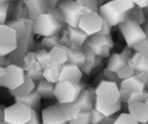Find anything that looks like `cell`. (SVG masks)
Here are the masks:
<instances>
[{
  "label": "cell",
  "mask_w": 148,
  "mask_h": 124,
  "mask_svg": "<svg viewBox=\"0 0 148 124\" xmlns=\"http://www.w3.org/2000/svg\"><path fill=\"white\" fill-rule=\"evenodd\" d=\"M90 112H81L77 118L69 121V124H91Z\"/></svg>",
  "instance_id": "cell-39"
},
{
  "label": "cell",
  "mask_w": 148,
  "mask_h": 124,
  "mask_svg": "<svg viewBox=\"0 0 148 124\" xmlns=\"http://www.w3.org/2000/svg\"><path fill=\"white\" fill-rule=\"evenodd\" d=\"M26 72L22 66L11 64L7 68L0 67V86L9 91L14 90L25 81Z\"/></svg>",
  "instance_id": "cell-3"
},
{
  "label": "cell",
  "mask_w": 148,
  "mask_h": 124,
  "mask_svg": "<svg viewBox=\"0 0 148 124\" xmlns=\"http://www.w3.org/2000/svg\"><path fill=\"white\" fill-rule=\"evenodd\" d=\"M0 124H8L5 122H0Z\"/></svg>",
  "instance_id": "cell-60"
},
{
  "label": "cell",
  "mask_w": 148,
  "mask_h": 124,
  "mask_svg": "<svg viewBox=\"0 0 148 124\" xmlns=\"http://www.w3.org/2000/svg\"><path fill=\"white\" fill-rule=\"evenodd\" d=\"M91 114V124H99L105 119L106 117L103 115L99 111L96 110L94 108L93 110L90 111Z\"/></svg>",
  "instance_id": "cell-44"
},
{
  "label": "cell",
  "mask_w": 148,
  "mask_h": 124,
  "mask_svg": "<svg viewBox=\"0 0 148 124\" xmlns=\"http://www.w3.org/2000/svg\"><path fill=\"white\" fill-rule=\"evenodd\" d=\"M134 3L137 7L145 10L148 8V0H134Z\"/></svg>",
  "instance_id": "cell-52"
},
{
  "label": "cell",
  "mask_w": 148,
  "mask_h": 124,
  "mask_svg": "<svg viewBox=\"0 0 148 124\" xmlns=\"http://www.w3.org/2000/svg\"><path fill=\"white\" fill-rule=\"evenodd\" d=\"M65 28L53 16L49 14L40 15L37 20L33 21V33L36 35L44 37L54 35L62 33Z\"/></svg>",
  "instance_id": "cell-6"
},
{
  "label": "cell",
  "mask_w": 148,
  "mask_h": 124,
  "mask_svg": "<svg viewBox=\"0 0 148 124\" xmlns=\"http://www.w3.org/2000/svg\"><path fill=\"white\" fill-rule=\"evenodd\" d=\"M42 124H43V123H42ZM65 124H69V123H65Z\"/></svg>",
  "instance_id": "cell-62"
},
{
  "label": "cell",
  "mask_w": 148,
  "mask_h": 124,
  "mask_svg": "<svg viewBox=\"0 0 148 124\" xmlns=\"http://www.w3.org/2000/svg\"><path fill=\"white\" fill-rule=\"evenodd\" d=\"M17 45V32L12 27L1 25H0V46H14Z\"/></svg>",
  "instance_id": "cell-18"
},
{
  "label": "cell",
  "mask_w": 148,
  "mask_h": 124,
  "mask_svg": "<svg viewBox=\"0 0 148 124\" xmlns=\"http://www.w3.org/2000/svg\"><path fill=\"white\" fill-rule=\"evenodd\" d=\"M148 99V92L146 89L145 91L142 92H132L130 96L128 103H131L132 102H137V101H143Z\"/></svg>",
  "instance_id": "cell-41"
},
{
  "label": "cell",
  "mask_w": 148,
  "mask_h": 124,
  "mask_svg": "<svg viewBox=\"0 0 148 124\" xmlns=\"http://www.w3.org/2000/svg\"><path fill=\"white\" fill-rule=\"evenodd\" d=\"M147 74L145 72L136 73L134 76L127 80L122 81L120 84L121 87L127 88L132 92H142L146 90Z\"/></svg>",
  "instance_id": "cell-13"
},
{
  "label": "cell",
  "mask_w": 148,
  "mask_h": 124,
  "mask_svg": "<svg viewBox=\"0 0 148 124\" xmlns=\"http://www.w3.org/2000/svg\"><path fill=\"white\" fill-rule=\"evenodd\" d=\"M61 39V33L54 35L48 36L43 37L40 41V45L42 48H44L47 50H51L52 48L59 45Z\"/></svg>",
  "instance_id": "cell-30"
},
{
  "label": "cell",
  "mask_w": 148,
  "mask_h": 124,
  "mask_svg": "<svg viewBox=\"0 0 148 124\" xmlns=\"http://www.w3.org/2000/svg\"><path fill=\"white\" fill-rule=\"evenodd\" d=\"M43 70H44V69H43V66L40 65V63H39L38 61H37L34 63V65H33V66H32L31 69H30V71H33V72H43Z\"/></svg>",
  "instance_id": "cell-56"
},
{
  "label": "cell",
  "mask_w": 148,
  "mask_h": 124,
  "mask_svg": "<svg viewBox=\"0 0 148 124\" xmlns=\"http://www.w3.org/2000/svg\"><path fill=\"white\" fill-rule=\"evenodd\" d=\"M24 1L27 9L29 20L33 21L42 14H46L49 8L45 0H25Z\"/></svg>",
  "instance_id": "cell-14"
},
{
  "label": "cell",
  "mask_w": 148,
  "mask_h": 124,
  "mask_svg": "<svg viewBox=\"0 0 148 124\" xmlns=\"http://www.w3.org/2000/svg\"><path fill=\"white\" fill-rule=\"evenodd\" d=\"M118 27L124 37L127 46L130 48L133 49L136 45L147 40V36L143 26L136 22L129 16L122 23L119 25Z\"/></svg>",
  "instance_id": "cell-4"
},
{
  "label": "cell",
  "mask_w": 148,
  "mask_h": 124,
  "mask_svg": "<svg viewBox=\"0 0 148 124\" xmlns=\"http://www.w3.org/2000/svg\"><path fill=\"white\" fill-rule=\"evenodd\" d=\"M79 69H80L81 72H82L83 74L89 75L90 74V73L92 72V70L95 69V66L92 64H91V63L85 61V63H84V64H82V66H79Z\"/></svg>",
  "instance_id": "cell-48"
},
{
  "label": "cell",
  "mask_w": 148,
  "mask_h": 124,
  "mask_svg": "<svg viewBox=\"0 0 148 124\" xmlns=\"http://www.w3.org/2000/svg\"><path fill=\"white\" fill-rule=\"evenodd\" d=\"M82 50L84 52V53H85L87 62L93 65V66H95V68L101 64V62H102L103 58L95 55V53H94L88 46L85 45V46L82 48Z\"/></svg>",
  "instance_id": "cell-32"
},
{
  "label": "cell",
  "mask_w": 148,
  "mask_h": 124,
  "mask_svg": "<svg viewBox=\"0 0 148 124\" xmlns=\"http://www.w3.org/2000/svg\"><path fill=\"white\" fill-rule=\"evenodd\" d=\"M41 121L43 124L68 123L64 118L59 104L58 102L44 108L42 110Z\"/></svg>",
  "instance_id": "cell-11"
},
{
  "label": "cell",
  "mask_w": 148,
  "mask_h": 124,
  "mask_svg": "<svg viewBox=\"0 0 148 124\" xmlns=\"http://www.w3.org/2000/svg\"><path fill=\"white\" fill-rule=\"evenodd\" d=\"M121 101L117 102L114 105H110L108 104L103 103L99 100L95 99V109L99 111L100 112L105 115L106 117H109L111 115H116L117 112L121 109Z\"/></svg>",
  "instance_id": "cell-24"
},
{
  "label": "cell",
  "mask_w": 148,
  "mask_h": 124,
  "mask_svg": "<svg viewBox=\"0 0 148 124\" xmlns=\"http://www.w3.org/2000/svg\"><path fill=\"white\" fill-rule=\"evenodd\" d=\"M103 74L105 78L106 79V80L109 81V82H114V83L117 84L120 87V84L121 83V79H119L118 76V74L117 72H112V71H110L108 68H105L103 70Z\"/></svg>",
  "instance_id": "cell-40"
},
{
  "label": "cell",
  "mask_w": 148,
  "mask_h": 124,
  "mask_svg": "<svg viewBox=\"0 0 148 124\" xmlns=\"http://www.w3.org/2000/svg\"><path fill=\"white\" fill-rule=\"evenodd\" d=\"M143 28L145 33L146 36H147V40H148V23H145L143 25Z\"/></svg>",
  "instance_id": "cell-58"
},
{
  "label": "cell",
  "mask_w": 148,
  "mask_h": 124,
  "mask_svg": "<svg viewBox=\"0 0 148 124\" xmlns=\"http://www.w3.org/2000/svg\"><path fill=\"white\" fill-rule=\"evenodd\" d=\"M146 23H148V16L147 17V20H146Z\"/></svg>",
  "instance_id": "cell-61"
},
{
  "label": "cell",
  "mask_w": 148,
  "mask_h": 124,
  "mask_svg": "<svg viewBox=\"0 0 148 124\" xmlns=\"http://www.w3.org/2000/svg\"><path fill=\"white\" fill-rule=\"evenodd\" d=\"M49 54L51 62L52 63L63 66L68 63L67 48L64 46L58 45L57 46L49 50Z\"/></svg>",
  "instance_id": "cell-19"
},
{
  "label": "cell",
  "mask_w": 148,
  "mask_h": 124,
  "mask_svg": "<svg viewBox=\"0 0 148 124\" xmlns=\"http://www.w3.org/2000/svg\"><path fill=\"white\" fill-rule=\"evenodd\" d=\"M111 26L109 25L108 22L104 20L103 23L102 28H101V31L98 33L99 35H111Z\"/></svg>",
  "instance_id": "cell-50"
},
{
  "label": "cell",
  "mask_w": 148,
  "mask_h": 124,
  "mask_svg": "<svg viewBox=\"0 0 148 124\" xmlns=\"http://www.w3.org/2000/svg\"><path fill=\"white\" fill-rule=\"evenodd\" d=\"M26 124H42V121H40V115L38 112L36 110H33L32 118Z\"/></svg>",
  "instance_id": "cell-51"
},
{
  "label": "cell",
  "mask_w": 148,
  "mask_h": 124,
  "mask_svg": "<svg viewBox=\"0 0 148 124\" xmlns=\"http://www.w3.org/2000/svg\"><path fill=\"white\" fill-rule=\"evenodd\" d=\"M119 92H120V100L123 103H128V101L130 99V96H131L132 92L130 91V89H127V88L119 87Z\"/></svg>",
  "instance_id": "cell-45"
},
{
  "label": "cell",
  "mask_w": 148,
  "mask_h": 124,
  "mask_svg": "<svg viewBox=\"0 0 148 124\" xmlns=\"http://www.w3.org/2000/svg\"><path fill=\"white\" fill-rule=\"evenodd\" d=\"M46 3L49 8H56V7H58L60 1L59 0H47Z\"/></svg>",
  "instance_id": "cell-55"
},
{
  "label": "cell",
  "mask_w": 148,
  "mask_h": 124,
  "mask_svg": "<svg viewBox=\"0 0 148 124\" xmlns=\"http://www.w3.org/2000/svg\"><path fill=\"white\" fill-rule=\"evenodd\" d=\"M26 76L33 80L34 82H39L40 80L44 79L43 72H33V71H29L26 72Z\"/></svg>",
  "instance_id": "cell-46"
},
{
  "label": "cell",
  "mask_w": 148,
  "mask_h": 124,
  "mask_svg": "<svg viewBox=\"0 0 148 124\" xmlns=\"http://www.w3.org/2000/svg\"><path fill=\"white\" fill-rule=\"evenodd\" d=\"M104 19L99 12H90L82 16L79 23V28L89 37L98 34L102 28Z\"/></svg>",
  "instance_id": "cell-10"
},
{
  "label": "cell",
  "mask_w": 148,
  "mask_h": 124,
  "mask_svg": "<svg viewBox=\"0 0 148 124\" xmlns=\"http://www.w3.org/2000/svg\"><path fill=\"white\" fill-rule=\"evenodd\" d=\"M119 87L114 82L103 79L95 89V99L103 103L110 105H116L120 101Z\"/></svg>",
  "instance_id": "cell-8"
},
{
  "label": "cell",
  "mask_w": 148,
  "mask_h": 124,
  "mask_svg": "<svg viewBox=\"0 0 148 124\" xmlns=\"http://www.w3.org/2000/svg\"><path fill=\"white\" fill-rule=\"evenodd\" d=\"M114 124H140L129 112H123L118 115Z\"/></svg>",
  "instance_id": "cell-38"
},
{
  "label": "cell",
  "mask_w": 148,
  "mask_h": 124,
  "mask_svg": "<svg viewBox=\"0 0 148 124\" xmlns=\"http://www.w3.org/2000/svg\"><path fill=\"white\" fill-rule=\"evenodd\" d=\"M147 83H146V89H148V72H147Z\"/></svg>",
  "instance_id": "cell-59"
},
{
  "label": "cell",
  "mask_w": 148,
  "mask_h": 124,
  "mask_svg": "<svg viewBox=\"0 0 148 124\" xmlns=\"http://www.w3.org/2000/svg\"><path fill=\"white\" fill-rule=\"evenodd\" d=\"M95 94L91 89L85 88L78 99L74 103L80 109L81 112H90L95 108Z\"/></svg>",
  "instance_id": "cell-15"
},
{
  "label": "cell",
  "mask_w": 148,
  "mask_h": 124,
  "mask_svg": "<svg viewBox=\"0 0 148 124\" xmlns=\"http://www.w3.org/2000/svg\"><path fill=\"white\" fill-rule=\"evenodd\" d=\"M35 54H36L37 61L43 66V69H46L51 63L49 50L44 48L38 49L35 50Z\"/></svg>",
  "instance_id": "cell-33"
},
{
  "label": "cell",
  "mask_w": 148,
  "mask_h": 124,
  "mask_svg": "<svg viewBox=\"0 0 148 124\" xmlns=\"http://www.w3.org/2000/svg\"><path fill=\"white\" fill-rule=\"evenodd\" d=\"M36 85L37 84H36V82H34L26 76L25 81L24 83L14 90L10 91V95L14 97L26 96V95H30V93L36 90Z\"/></svg>",
  "instance_id": "cell-22"
},
{
  "label": "cell",
  "mask_w": 148,
  "mask_h": 124,
  "mask_svg": "<svg viewBox=\"0 0 148 124\" xmlns=\"http://www.w3.org/2000/svg\"><path fill=\"white\" fill-rule=\"evenodd\" d=\"M12 63H11L8 57L6 56H0V67L7 68V66H10Z\"/></svg>",
  "instance_id": "cell-53"
},
{
  "label": "cell",
  "mask_w": 148,
  "mask_h": 124,
  "mask_svg": "<svg viewBox=\"0 0 148 124\" xmlns=\"http://www.w3.org/2000/svg\"><path fill=\"white\" fill-rule=\"evenodd\" d=\"M129 17L142 26L145 24L146 20H147V17H146L145 10L143 9H140V7H137V6L134 7L130 11Z\"/></svg>",
  "instance_id": "cell-31"
},
{
  "label": "cell",
  "mask_w": 148,
  "mask_h": 124,
  "mask_svg": "<svg viewBox=\"0 0 148 124\" xmlns=\"http://www.w3.org/2000/svg\"><path fill=\"white\" fill-rule=\"evenodd\" d=\"M59 45L64 46L66 48H69L72 46V41H71L70 37H69V31H68L66 27L64 28L61 33V39Z\"/></svg>",
  "instance_id": "cell-43"
},
{
  "label": "cell",
  "mask_w": 148,
  "mask_h": 124,
  "mask_svg": "<svg viewBox=\"0 0 148 124\" xmlns=\"http://www.w3.org/2000/svg\"><path fill=\"white\" fill-rule=\"evenodd\" d=\"M147 92H148V89H147Z\"/></svg>",
  "instance_id": "cell-63"
},
{
  "label": "cell",
  "mask_w": 148,
  "mask_h": 124,
  "mask_svg": "<svg viewBox=\"0 0 148 124\" xmlns=\"http://www.w3.org/2000/svg\"><path fill=\"white\" fill-rule=\"evenodd\" d=\"M15 102H22L25 105L31 108L33 110L38 112L40 108L41 103V97L36 90L30 93V95L24 97H14Z\"/></svg>",
  "instance_id": "cell-21"
},
{
  "label": "cell",
  "mask_w": 148,
  "mask_h": 124,
  "mask_svg": "<svg viewBox=\"0 0 148 124\" xmlns=\"http://www.w3.org/2000/svg\"><path fill=\"white\" fill-rule=\"evenodd\" d=\"M85 88L86 87L82 82L59 81L55 85L54 97L59 103H72L78 99Z\"/></svg>",
  "instance_id": "cell-2"
},
{
  "label": "cell",
  "mask_w": 148,
  "mask_h": 124,
  "mask_svg": "<svg viewBox=\"0 0 148 124\" xmlns=\"http://www.w3.org/2000/svg\"><path fill=\"white\" fill-rule=\"evenodd\" d=\"M37 61H38L36 59V54H35V51L30 50L26 54V56L23 59V69L25 71V72H28L31 69L32 66L34 65V63Z\"/></svg>",
  "instance_id": "cell-35"
},
{
  "label": "cell",
  "mask_w": 148,
  "mask_h": 124,
  "mask_svg": "<svg viewBox=\"0 0 148 124\" xmlns=\"http://www.w3.org/2000/svg\"><path fill=\"white\" fill-rule=\"evenodd\" d=\"M128 105L129 113L140 124H148V99Z\"/></svg>",
  "instance_id": "cell-12"
},
{
  "label": "cell",
  "mask_w": 148,
  "mask_h": 124,
  "mask_svg": "<svg viewBox=\"0 0 148 124\" xmlns=\"http://www.w3.org/2000/svg\"><path fill=\"white\" fill-rule=\"evenodd\" d=\"M82 76L83 74L79 66L67 63L62 66L59 81H72L80 83Z\"/></svg>",
  "instance_id": "cell-16"
},
{
  "label": "cell",
  "mask_w": 148,
  "mask_h": 124,
  "mask_svg": "<svg viewBox=\"0 0 148 124\" xmlns=\"http://www.w3.org/2000/svg\"><path fill=\"white\" fill-rule=\"evenodd\" d=\"M59 103V102H58ZM65 121L67 123L72 120L77 118L80 114L81 110L74 102L72 103H59Z\"/></svg>",
  "instance_id": "cell-26"
},
{
  "label": "cell",
  "mask_w": 148,
  "mask_h": 124,
  "mask_svg": "<svg viewBox=\"0 0 148 124\" xmlns=\"http://www.w3.org/2000/svg\"><path fill=\"white\" fill-rule=\"evenodd\" d=\"M47 14L53 16L59 23H61V24L64 26V27H67V25H66V21H65L64 15L63 12H62V10H61L59 7H56V8H49Z\"/></svg>",
  "instance_id": "cell-37"
},
{
  "label": "cell",
  "mask_w": 148,
  "mask_h": 124,
  "mask_svg": "<svg viewBox=\"0 0 148 124\" xmlns=\"http://www.w3.org/2000/svg\"><path fill=\"white\" fill-rule=\"evenodd\" d=\"M133 50L134 51L143 52V53H146L148 56V40H145L144 41L140 42V43H138V44L134 46Z\"/></svg>",
  "instance_id": "cell-47"
},
{
  "label": "cell",
  "mask_w": 148,
  "mask_h": 124,
  "mask_svg": "<svg viewBox=\"0 0 148 124\" xmlns=\"http://www.w3.org/2000/svg\"><path fill=\"white\" fill-rule=\"evenodd\" d=\"M5 108L3 105H0V122H4V116H5Z\"/></svg>",
  "instance_id": "cell-57"
},
{
  "label": "cell",
  "mask_w": 148,
  "mask_h": 124,
  "mask_svg": "<svg viewBox=\"0 0 148 124\" xmlns=\"http://www.w3.org/2000/svg\"><path fill=\"white\" fill-rule=\"evenodd\" d=\"M132 48H130L128 46H125V47L123 48V50L121 51V55L122 56V57L128 62V61L133 56V52H132Z\"/></svg>",
  "instance_id": "cell-49"
},
{
  "label": "cell",
  "mask_w": 148,
  "mask_h": 124,
  "mask_svg": "<svg viewBox=\"0 0 148 124\" xmlns=\"http://www.w3.org/2000/svg\"><path fill=\"white\" fill-rule=\"evenodd\" d=\"M55 84L51 83L46 79H43L38 82L36 91L43 99H51L54 97Z\"/></svg>",
  "instance_id": "cell-23"
},
{
  "label": "cell",
  "mask_w": 148,
  "mask_h": 124,
  "mask_svg": "<svg viewBox=\"0 0 148 124\" xmlns=\"http://www.w3.org/2000/svg\"><path fill=\"white\" fill-rule=\"evenodd\" d=\"M33 110L22 102H15L5 108L4 122L8 124H26L32 118Z\"/></svg>",
  "instance_id": "cell-7"
},
{
  "label": "cell",
  "mask_w": 148,
  "mask_h": 124,
  "mask_svg": "<svg viewBox=\"0 0 148 124\" xmlns=\"http://www.w3.org/2000/svg\"><path fill=\"white\" fill-rule=\"evenodd\" d=\"M11 2L9 0H0V25H5L10 12Z\"/></svg>",
  "instance_id": "cell-34"
},
{
  "label": "cell",
  "mask_w": 148,
  "mask_h": 124,
  "mask_svg": "<svg viewBox=\"0 0 148 124\" xmlns=\"http://www.w3.org/2000/svg\"><path fill=\"white\" fill-rule=\"evenodd\" d=\"M62 65L51 63L46 69L43 70V76L44 79L48 82L56 84L59 82L61 72H62Z\"/></svg>",
  "instance_id": "cell-25"
},
{
  "label": "cell",
  "mask_w": 148,
  "mask_h": 124,
  "mask_svg": "<svg viewBox=\"0 0 148 124\" xmlns=\"http://www.w3.org/2000/svg\"><path fill=\"white\" fill-rule=\"evenodd\" d=\"M127 64H128V62L122 57L121 53H112L108 59L107 68L110 71L118 72L123 66Z\"/></svg>",
  "instance_id": "cell-28"
},
{
  "label": "cell",
  "mask_w": 148,
  "mask_h": 124,
  "mask_svg": "<svg viewBox=\"0 0 148 124\" xmlns=\"http://www.w3.org/2000/svg\"><path fill=\"white\" fill-rule=\"evenodd\" d=\"M128 64L136 73L148 72V56L143 52L135 51L132 57L128 61Z\"/></svg>",
  "instance_id": "cell-17"
},
{
  "label": "cell",
  "mask_w": 148,
  "mask_h": 124,
  "mask_svg": "<svg viewBox=\"0 0 148 124\" xmlns=\"http://www.w3.org/2000/svg\"><path fill=\"white\" fill-rule=\"evenodd\" d=\"M118 76L119 77V79H121V81L127 80V79H130V78L132 77L133 76H134L136 74V72L132 69V67H130L129 66V64L125 65L124 66H123L118 72Z\"/></svg>",
  "instance_id": "cell-36"
},
{
  "label": "cell",
  "mask_w": 148,
  "mask_h": 124,
  "mask_svg": "<svg viewBox=\"0 0 148 124\" xmlns=\"http://www.w3.org/2000/svg\"><path fill=\"white\" fill-rule=\"evenodd\" d=\"M95 55L101 58H110L111 56V50L114 48V40L111 35H102L96 34L88 37L85 43Z\"/></svg>",
  "instance_id": "cell-9"
},
{
  "label": "cell",
  "mask_w": 148,
  "mask_h": 124,
  "mask_svg": "<svg viewBox=\"0 0 148 124\" xmlns=\"http://www.w3.org/2000/svg\"><path fill=\"white\" fill-rule=\"evenodd\" d=\"M29 19L27 9L24 1H18L13 7L12 12V20H24Z\"/></svg>",
  "instance_id": "cell-29"
},
{
  "label": "cell",
  "mask_w": 148,
  "mask_h": 124,
  "mask_svg": "<svg viewBox=\"0 0 148 124\" xmlns=\"http://www.w3.org/2000/svg\"><path fill=\"white\" fill-rule=\"evenodd\" d=\"M66 28L69 31V37L72 41V46L79 48L83 47L89 36L79 27H74L67 25Z\"/></svg>",
  "instance_id": "cell-20"
},
{
  "label": "cell",
  "mask_w": 148,
  "mask_h": 124,
  "mask_svg": "<svg viewBox=\"0 0 148 124\" xmlns=\"http://www.w3.org/2000/svg\"><path fill=\"white\" fill-rule=\"evenodd\" d=\"M77 1L82 5L92 10L93 12H98L99 11L98 1L96 0H77Z\"/></svg>",
  "instance_id": "cell-42"
},
{
  "label": "cell",
  "mask_w": 148,
  "mask_h": 124,
  "mask_svg": "<svg viewBox=\"0 0 148 124\" xmlns=\"http://www.w3.org/2000/svg\"><path fill=\"white\" fill-rule=\"evenodd\" d=\"M118 115H114L109 117H106V118L99 124H114Z\"/></svg>",
  "instance_id": "cell-54"
},
{
  "label": "cell",
  "mask_w": 148,
  "mask_h": 124,
  "mask_svg": "<svg viewBox=\"0 0 148 124\" xmlns=\"http://www.w3.org/2000/svg\"><path fill=\"white\" fill-rule=\"evenodd\" d=\"M58 7L63 12L66 25L74 27H79V21L82 16L92 12L91 10L79 4L77 1L73 0L60 1Z\"/></svg>",
  "instance_id": "cell-5"
},
{
  "label": "cell",
  "mask_w": 148,
  "mask_h": 124,
  "mask_svg": "<svg viewBox=\"0 0 148 124\" xmlns=\"http://www.w3.org/2000/svg\"><path fill=\"white\" fill-rule=\"evenodd\" d=\"M68 63L81 66L86 61V58L82 49H75L72 48H67Z\"/></svg>",
  "instance_id": "cell-27"
},
{
  "label": "cell",
  "mask_w": 148,
  "mask_h": 124,
  "mask_svg": "<svg viewBox=\"0 0 148 124\" xmlns=\"http://www.w3.org/2000/svg\"><path fill=\"white\" fill-rule=\"evenodd\" d=\"M134 7L132 0H112L101 6L98 12L111 27H114L122 23Z\"/></svg>",
  "instance_id": "cell-1"
}]
</instances>
